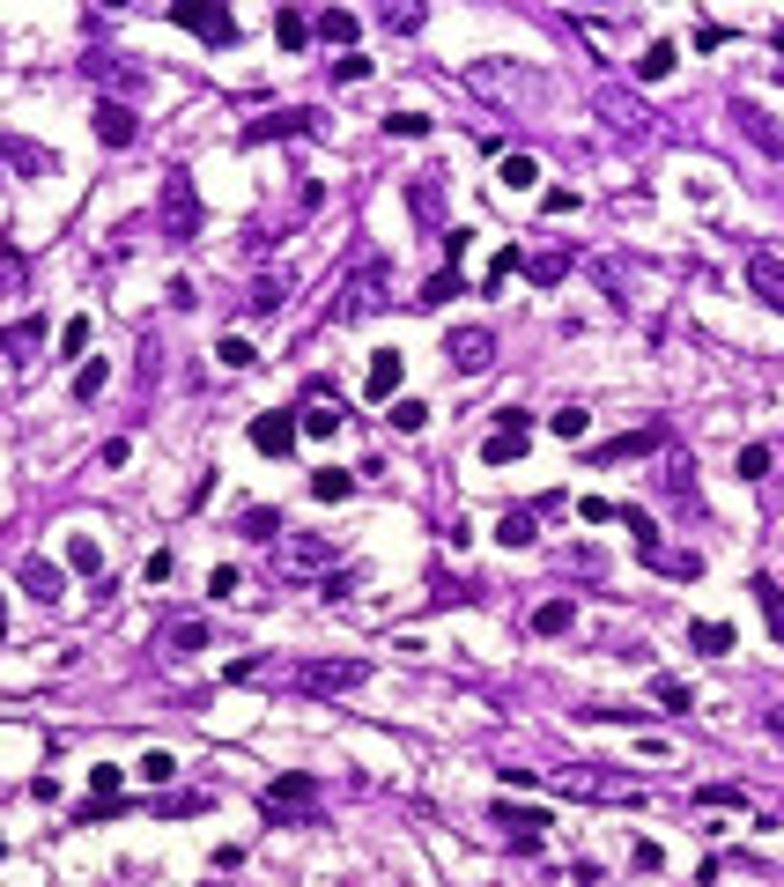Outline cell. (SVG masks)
<instances>
[{
  "mask_svg": "<svg viewBox=\"0 0 784 887\" xmlns=\"http://www.w3.org/2000/svg\"><path fill=\"white\" fill-rule=\"evenodd\" d=\"M200 230H208L200 185H193V171H185V163H171V171H163V185H156V237H163V244H193Z\"/></svg>",
  "mask_w": 784,
  "mask_h": 887,
  "instance_id": "obj_1",
  "label": "cell"
},
{
  "mask_svg": "<svg viewBox=\"0 0 784 887\" xmlns=\"http://www.w3.org/2000/svg\"><path fill=\"white\" fill-rule=\"evenodd\" d=\"M259 806H267V821H274V828L311 821V806H319V777H311V769H282V777L259 791Z\"/></svg>",
  "mask_w": 784,
  "mask_h": 887,
  "instance_id": "obj_2",
  "label": "cell"
},
{
  "mask_svg": "<svg viewBox=\"0 0 784 887\" xmlns=\"http://www.w3.org/2000/svg\"><path fill=\"white\" fill-rule=\"evenodd\" d=\"M171 23H178V30H193L200 45H237V15H230V8H208V0H178Z\"/></svg>",
  "mask_w": 784,
  "mask_h": 887,
  "instance_id": "obj_3",
  "label": "cell"
},
{
  "mask_svg": "<svg viewBox=\"0 0 784 887\" xmlns=\"http://www.w3.org/2000/svg\"><path fill=\"white\" fill-rule=\"evenodd\" d=\"M89 134H97L104 148H134V134H141V111L126 104V97H97V111H89Z\"/></svg>",
  "mask_w": 784,
  "mask_h": 887,
  "instance_id": "obj_4",
  "label": "cell"
},
{
  "mask_svg": "<svg viewBox=\"0 0 784 887\" xmlns=\"http://www.w3.org/2000/svg\"><path fill=\"white\" fill-rule=\"evenodd\" d=\"M304 444V422H296V407H267L252 414V451H267V459H282V451Z\"/></svg>",
  "mask_w": 784,
  "mask_h": 887,
  "instance_id": "obj_5",
  "label": "cell"
},
{
  "mask_svg": "<svg viewBox=\"0 0 784 887\" xmlns=\"http://www.w3.org/2000/svg\"><path fill=\"white\" fill-rule=\"evenodd\" d=\"M444 355H452V370H489L496 363V333L489 326H452V341H444Z\"/></svg>",
  "mask_w": 784,
  "mask_h": 887,
  "instance_id": "obj_6",
  "label": "cell"
},
{
  "mask_svg": "<svg viewBox=\"0 0 784 887\" xmlns=\"http://www.w3.org/2000/svg\"><path fill=\"white\" fill-rule=\"evenodd\" d=\"M740 281H748V296H762L770 311H784V259L777 252H748V259H740Z\"/></svg>",
  "mask_w": 784,
  "mask_h": 887,
  "instance_id": "obj_7",
  "label": "cell"
},
{
  "mask_svg": "<svg viewBox=\"0 0 784 887\" xmlns=\"http://www.w3.org/2000/svg\"><path fill=\"white\" fill-rule=\"evenodd\" d=\"M733 126H740V134H748V141L762 148V156H784V126H777V119H770V111H762V104L733 97Z\"/></svg>",
  "mask_w": 784,
  "mask_h": 887,
  "instance_id": "obj_8",
  "label": "cell"
},
{
  "mask_svg": "<svg viewBox=\"0 0 784 887\" xmlns=\"http://www.w3.org/2000/svg\"><path fill=\"white\" fill-rule=\"evenodd\" d=\"M356 681H370V666H363V658H319V666H304V688H311V695L356 688Z\"/></svg>",
  "mask_w": 784,
  "mask_h": 887,
  "instance_id": "obj_9",
  "label": "cell"
},
{
  "mask_svg": "<svg viewBox=\"0 0 784 887\" xmlns=\"http://www.w3.org/2000/svg\"><path fill=\"white\" fill-rule=\"evenodd\" d=\"M666 444V429L651 422V429H629V437H614V444H592V466H614V459H644V451H659Z\"/></svg>",
  "mask_w": 784,
  "mask_h": 887,
  "instance_id": "obj_10",
  "label": "cell"
},
{
  "mask_svg": "<svg viewBox=\"0 0 784 887\" xmlns=\"http://www.w3.org/2000/svg\"><path fill=\"white\" fill-rule=\"evenodd\" d=\"M400 377H407V355L400 348H378V355H370V377H363V392H370V400H392V392H400Z\"/></svg>",
  "mask_w": 784,
  "mask_h": 887,
  "instance_id": "obj_11",
  "label": "cell"
},
{
  "mask_svg": "<svg viewBox=\"0 0 784 887\" xmlns=\"http://www.w3.org/2000/svg\"><path fill=\"white\" fill-rule=\"evenodd\" d=\"M23 592L37 599V607H52V599L67 592V570H60L52 555H30V562H23Z\"/></svg>",
  "mask_w": 784,
  "mask_h": 887,
  "instance_id": "obj_12",
  "label": "cell"
},
{
  "mask_svg": "<svg viewBox=\"0 0 784 887\" xmlns=\"http://www.w3.org/2000/svg\"><path fill=\"white\" fill-rule=\"evenodd\" d=\"M82 67H89V82H111V89H126V97H134V89L148 82L141 67H126V52H89Z\"/></svg>",
  "mask_w": 784,
  "mask_h": 887,
  "instance_id": "obj_13",
  "label": "cell"
},
{
  "mask_svg": "<svg viewBox=\"0 0 784 887\" xmlns=\"http://www.w3.org/2000/svg\"><path fill=\"white\" fill-rule=\"evenodd\" d=\"M311 126H319V111H274V119L245 126V148H259V141H289V134H311Z\"/></svg>",
  "mask_w": 784,
  "mask_h": 887,
  "instance_id": "obj_14",
  "label": "cell"
},
{
  "mask_svg": "<svg viewBox=\"0 0 784 887\" xmlns=\"http://www.w3.org/2000/svg\"><path fill=\"white\" fill-rule=\"evenodd\" d=\"M733 621H688V651H703V658H733Z\"/></svg>",
  "mask_w": 784,
  "mask_h": 887,
  "instance_id": "obj_15",
  "label": "cell"
},
{
  "mask_svg": "<svg viewBox=\"0 0 784 887\" xmlns=\"http://www.w3.org/2000/svg\"><path fill=\"white\" fill-rule=\"evenodd\" d=\"M651 570H659V577H674V584H696L703 577V555H696V547H688V555H681V547H651Z\"/></svg>",
  "mask_w": 784,
  "mask_h": 887,
  "instance_id": "obj_16",
  "label": "cell"
},
{
  "mask_svg": "<svg viewBox=\"0 0 784 887\" xmlns=\"http://www.w3.org/2000/svg\"><path fill=\"white\" fill-rule=\"evenodd\" d=\"M674 60H681V45H674V37H651V45H644V60H637V82H666V74H674Z\"/></svg>",
  "mask_w": 784,
  "mask_h": 887,
  "instance_id": "obj_17",
  "label": "cell"
},
{
  "mask_svg": "<svg viewBox=\"0 0 784 887\" xmlns=\"http://www.w3.org/2000/svg\"><path fill=\"white\" fill-rule=\"evenodd\" d=\"M651 703H659V710H674V717H688V710H696V688L674 681V673H651Z\"/></svg>",
  "mask_w": 784,
  "mask_h": 887,
  "instance_id": "obj_18",
  "label": "cell"
},
{
  "mask_svg": "<svg viewBox=\"0 0 784 887\" xmlns=\"http://www.w3.org/2000/svg\"><path fill=\"white\" fill-rule=\"evenodd\" d=\"M748 592H755V607H762V621H770V636H777V644H784V584H777V577H755Z\"/></svg>",
  "mask_w": 784,
  "mask_h": 887,
  "instance_id": "obj_19",
  "label": "cell"
},
{
  "mask_svg": "<svg viewBox=\"0 0 784 887\" xmlns=\"http://www.w3.org/2000/svg\"><path fill=\"white\" fill-rule=\"evenodd\" d=\"M37 341H45V318H15V326H0V355H15V363H23Z\"/></svg>",
  "mask_w": 784,
  "mask_h": 887,
  "instance_id": "obj_20",
  "label": "cell"
},
{
  "mask_svg": "<svg viewBox=\"0 0 784 887\" xmlns=\"http://www.w3.org/2000/svg\"><path fill=\"white\" fill-rule=\"evenodd\" d=\"M496 185H503V193H533V185H540V163L526 156V148H518V156H503V171H496Z\"/></svg>",
  "mask_w": 784,
  "mask_h": 887,
  "instance_id": "obj_21",
  "label": "cell"
},
{
  "mask_svg": "<svg viewBox=\"0 0 784 887\" xmlns=\"http://www.w3.org/2000/svg\"><path fill=\"white\" fill-rule=\"evenodd\" d=\"M533 518H540L533 503H518V511H503V518H496V540H503V547H533Z\"/></svg>",
  "mask_w": 784,
  "mask_h": 887,
  "instance_id": "obj_22",
  "label": "cell"
},
{
  "mask_svg": "<svg viewBox=\"0 0 784 887\" xmlns=\"http://www.w3.org/2000/svg\"><path fill=\"white\" fill-rule=\"evenodd\" d=\"M134 777H141L148 791H163V784H171V777H178V754H163V747H148V754H141V762H134Z\"/></svg>",
  "mask_w": 784,
  "mask_h": 887,
  "instance_id": "obj_23",
  "label": "cell"
},
{
  "mask_svg": "<svg viewBox=\"0 0 784 887\" xmlns=\"http://www.w3.org/2000/svg\"><path fill=\"white\" fill-rule=\"evenodd\" d=\"M311 496H319V503H348V496H356V474H341V466H319V474H311Z\"/></svg>",
  "mask_w": 784,
  "mask_h": 887,
  "instance_id": "obj_24",
  "label": "cell"
},
{
  "mask_svg": "<svg viewBox=\"0 0 784 887\" xmlns=\"http://www.w3.org/2000/svg\"><path fill=\"white\" fill-rule=\"evenodd\" d=\"M67 570H82V577L104 584V547L89 540V533H74V540H67Z\"/></svg>",
  "mask_w": 784,
  "mask_h": 887,
  "instance_id": "obj_25",
  "label": "cell"
},
{
  "mask_svg": "<svg viewBox=\"0 0 784 887\" xmlns=\"http://www.w3.org/2000/svg\"><path fill=\"white\" fill-rule=\"evenodd\" d=\"M0 163H23L30 178H37V171H60V163H52V148H30V141H0Z\"/></svg>",
  "mask_w": 784,
  "mask_h": 887,
  "instance_id": "obj_26",
  "label": "cell"
},
{
  "mask_svg": "<svg viewBox=\"0 0 784 887\" xmlns=\"http://www.w3.org/2000/svg\"><path fill=\"white\" fill-rule=\"evenodd\" d=\"M481 459H489V466H511V459H526V429H496V437L481 444Z\"/></svg>",
  "mask_w": 784,
  "mask_h": 887,
  "instance_id": "obj_27",
  "label": "cell"
},
{
  "mask_svg": "<svg viewBox=\"0 0 784 887\" xmlns=\"http://www.w3.org/2000/svg\"><path fill=\"white\" fill-rule=\"evenodd\" d=\"M452 296H466V281H459V267H452V274H429L415 304H422V311H437V304H452Z\"/></svg>",
  "mask_w": 784,
  "mask_h": 887,
  "instance_id": "obj_28",
  "label": "cell"
},
{
  "mask_svg": "<svg viewBox=\"0 0 784 887\" xmlns=\"http://www.w3.org/2000/svg\"><path fill=\"white\" fill-rule=\"evenodd\" d=\"M570 621H577V607H570V599H540V607H533V629H540V636H563Z\"/></svg>",
  "mask_w": 784,
  "mask_h": 887,
  "instance_id": "obj_29",
  "label": "cell"
},
{
  "mask_svg": "<svg viewBox=\"0 0 784 887\" xmlns=\"http://www.w3.org/2000/svg\"><path fill=\"white\" fill-rule=\"evenodd\" d=\"M319 37H326V45H356V37H363V23H356L348 8H326V15H319Z\"/></svg>",
  "mask_w": 784,
  "mask_h": 887,
  "instance_id": "obj_30",
  "label": "cell"
},
{
  "mask_svg": "<svg viewBox=\"0 0 784 887\" xmlns=\"http://www.w3.org/2000/svg\"><path fill=\"white\" fill-rule=\"evenodd\" d=\"M614 525H629L637 555H651V547H666V540H659V525H651V511H629V503H622V518H614Z\"/></svg>",
  "mask_w": 784,
  "mask_h": 887,
  "instance_id": "obj_31",
  "label": "cell"
},
{
  "mask_svg": "<svg viewBox=\"0 0 784 887\" xmlns=\"http://www.w3.org/2000/svg\"><path fill=\"white\" fill-rule=\"evenodd\" d=\"M296 422H304V437H333V429H341V407L311 400V407H296Z\"/></svg>",
  "mask_w": 784,
  "mask_h": 887,
  "instance_id": "obj_32",
  "label": "cell"
},
{
  "mask_svg": "<svg viewBox=\"0 0 784 887\" xmlns=\"http://www.w3.org/2000/svg\"><path fill=\"white\" fill-rule=\"evenodd\" d=\"M104 385H111V363H97V355H89V363H82V370H74V400H82V407H89V400H97V392H104Z\"/></svg>",
  "mask_w": 784,
  "mask_h": 887,
  "instance_id": "obj_33",
  "label": "cell"
},
{
  "mask_svg": "<svg viewBox=\"0 0 784 887\" xmlns=\"http://www.w3.org/2000/svg\"><path fill=\"white\" fill-rule=\"evenodd\" d=\"M518 267H526V259H518V244H503V252L489 259V274H481V296H496V289H503V281H511V274H518Z\"/></svg>",
  "mask_w": 784,
  "mask_h": 887,
  "instance_id": "obj_34",
  "label": "cell"
},
{
  "mask_svg": "<svg viewBox=\"0 0 784 887\" xmlns=\"http://www.w3.org/2000/svg\"><path fill=\"white\" fill-rule=\"evenodd\" d=\"M585 429H592V414H585V407H555V414H548V437H563V444H577Z\"/></svg>",
  "mask_w": 784,
  "mask_h": 887,
  "instance_id": "obj_35",
  "label": "cell"
},
{
  "mask_svg": "<svg viewBox=\"0 0 784 887\" xmlns=\"http://www.w3.org/2000/svg\"><path fill=\"white\" fill-rule=\"evenodd\" d=\"M215 363H222V370H252V363H259V348L245 341V333H230V341H215Z\"/></svg>",
  "mask_w": 784,
  "mask_h": 887,
  "instance_id": "obj_36",
  "label": "cell"
},
{
  "mask_svg": "<svg viewBox=\"0 0 784 887\" xmlns=\"http://www.w3.org/2000/svg\"><path fill=\"white\" fill-rule=\"evenodd\" d=\"M319 562H333V547H326V540H304V533L289 540V570H319Z\"/></svg>",
  "mask_w": 784,
  "mask_h": 887,
  "instance_id": "obj_37",
  "label": "cell"
},
{
  "mask_svg": "<svg viewBox=\"0 0 784 887\" xmlns=\"http://www.w3.org/2000/svg\"><path fill=\"white\" fill-rule=\"evenodd\" d=\"M496 828H503V836H511V828H548V814H540V806H511V799H503L496 806Z\"/></svg>",
  "mask_w": 784,
  "mask_h": 887,
  "instance_id": "obj_38",
  "label": "cell"
},
{
  "mask_svg": "<svg viewBox=\"0 0 784 887\" xmlns=\"http://www.w3.org/2000/svg\"><path fill=\"white\" fill-rule=\"evenodd\" d=\"M274 37H282L289 52H304V45H311V23H304L296 8H282V15H274Z\"/></svg>",
  "mask_w": 784,
  "mask_h": 887,
  "instance_id": "obj_39",
  "label": "cell"
},
{
  "mask_svg": "<svg viewBox=\"0 0 784 887\" xmlns=\"http://www.w3.org/2000/svg\"><path fill=\"white\" fill-rule=\"evenodd\" d=\"M60 355L67 363H89V318H67L60 326Z\"/></svg>",
  "mask_w": 784,
  "mask_h": 887,
  "instance_id": "obj_40",
  "label": "cell"
},
{
  "mask_svg": "<svg viewBox=\"0 0 784 887\" xmlns=\"http://www.w3.org/2000/svg\"><path fill=\"white\" fill-rule=\"evenodd\" d=\"M385 134H400V141H422V134H429V111H385Z\"/></svg>",
  "mask_w": 784,
  "mask_h": 887,
  "instance_id": "obj_41",
  "label": "cell"
},
{
  "mask_svg": "<svg viewBox=\"0 0 784 887\" xmlns=\"http://www.w3.org/2000/svg\"><path fill=\"white\" fill-rule=\"evenodd\" d=\"M733 474H740V481H762V474H770V444H740Z\"/></svg>",
  "mask_w": 784,
  "mask_h": 887,
  "instance_id": "obj_42",
  "label": "cell"
},
{
  "mask_svg": "<svg viewBox=\"0 0 784 887\" xmlns=\"http://www.w3.org/2000/svg\"><path fill=\"white\" fill-rule=\"evenodd\" d=\"M119 784H126L119 762H97V769H89V799H119Z\"/></svg>",
  "mask_w": 784,
  "mask_h": 887,
  "instance_id": "obj_43",
  "label": "cell"
},
{
  "mask_svg": "<svg viewBox=\"0 0 784 887\" xmlns=\"http://www.w3.org/2000/svg\"><path fill=\"white\" fill-rule=\"evenodd\" d=\"M193 651H208V629H200V621H178V629H171V658H193Z\"/></svg>",
  "mask_w": 784,
  "mask_h": 887,
  "instance_id": "obj_44",
  "label": "cell"
},
{
  "mask_svg": "<svg viewBox=\"0 0 784 887\" xmlns=\"http://www.w3.org/2000/svg\"><path fill=\"white\" fill-rule=\"evenodd\" d=\"M245 311H252V318H267V311H282V281H259V289L245 296Z\"/></svg>",
  "mask_w": 784,
  "mask_h": 887,
  "instance_id": "obj_45",
  "label": "cell"
},
{
  "mask_svg": "<svg viewBox=\"0 0 784 887\" xmlns=\"http://www.w3.org/2000/svg\"><path fill=\"white\" fill-rule=\"evenodd\" d=\"M422 422H429V407H422V400H392V429H407V437H415Z\"/></svg>",
  "mask_w": 784,
  "mask_h": 887,
  "instance_id": "obj_46",
  "label": "cell"
},
{
  "mask_svg": "<svg viewBox=\"0 0 784 887\" xmlns=\"http://www.w3.org/2000/svg\"><path fill=\"white\" fill-rule=\"evenodd\" d=\"M577 518H585V525H614V518H622V503H607V496H585V503H577Z\"/></svg>",
  "mask_w": 784,
  "mask_h": 887,
  "instance_id": "obj_47",
  "label": "cell"
},
{
  "mask_svg": "<svg viewBox=\"0 0 784 887\" xmlns=\"http://www.w3.org/2000/svg\"><path fill=\"white\" fill-rule=\"evenodd\" d=\"M282 533V511H245V540H274Z\"/></svg>",
  "mask_w": 784,
  "mask_h": 887,
  "instance_id": "obj_48",
  "label": "cell"
},
{
  "mask_svg": "<svg viewBox=\"0 0 784 887\" xmlns=\"http://www.w3.org/2000/svg\"><path fill=\"white\" fill-rule=\"evenodd\" d=\"M356 584H363V570H326V584H319V592H326V599H348Z\"/></svg>",
  "mask_w": 784,
  "mask_h": 887,
  "instance_id": "obj_49",
  "label": "cell"
},
{
  "mask_svg": "<svg viewBox=\"0 0 784 887\" xmlns=\"http://www.w3.org/2000/svg\"><path fill=\"white\" fill-rule=\"evenodd\" d=\"M200 806H208L200 791H171V799H156V814H200Z\"/></svg>",
  "mask_w": 784,
  "mask_h": 887,
  "instance_id": "obj_50",
  "label": "cell"
},
{
  "mask_svg": "<svg viewBox=\"0 0 784 887\" xmlns=\"http://www.w3.org/2000/svg\"><path fill=\"white\" fill-rule=\"evenodd\" d=\"M141 584H148V592H156V584H171V555H163V547L141 562Z\"/></svg>",
  "mask_w": 784,
  "mask_h": 887,
  "instance_id": "obj_51",
  "label": "cell"
},
{
  "mask_svg": "<svg viewBox=\"0 0 784 887\" xmlns=\"http://www.w3.org/2000/svg\"><path fill=\"white\" fill-rule=\"evenodd\" d=\"M363 74H370L363 52H341V60H333V82H363Z\"/></svg>",
  "mask_w": 784,
  "mask_h": 887,
  "instance_id": "obj_52",
  "label": "cell"
},
{
  "mask_svg": "<svg viewBox=\"0 0 784 887\" xmlns=\"http://www.w3.org/2000/svg\"><path fill=\"white\" fill-rule=\"evenodd\" d=\"M570 207H577L570 185H548V193H540V215H570Z\"/></svg>",
  "mask_w": 784,
  "mask_h": 887,
  "instance_id": "obj_53",
  "label": "cell"
},
{
  "mask_svg": "<svg viewBox=\"0 0 784 887\" xmlns=\"http://www.w3.org/2000/svg\"><path fill=\"white\" fill-rule=\"evenodd\" d=\"M696 799H703V806H740V799H748V791H740V784H703Z\"/></svg>",
  "mask_w": 784,
  "mask_h": 887,
  "instance_id": "obj_54",
  "label": "cell"
},
{
  "mask_svg": "<svg viewBox=\"0 0 784 887\" xmlns=\"http://www.w3.org/2000/svg\"><path fill=\"white\" fill-rule=\"evenodd\" d=\"M526 274L540 281V289H555V281H563V259H555V252H548V259H533V267H526Z\"/></svg>",
  "mask_w": 784,
  "mask_h": 887,
  "instance_id": "obj_55",
  "label": "cell"
},
{
  "mask_svg": "<svg viewBox=\"0 0 784 887\" xmlns=\"http://www.w3.org/2000/svg\"><path fill=\"white\" fill-rule=\"evenodd\" d=\"M208 592H215V599H230V592H237V562H222V570H208Z\"/></svg>",
  "mask_w": 784,
  "mask_h": 887,
  "instance_id": "obj_56",
  "label": "cell"
},
{
  "mask_svg": "<svg viewBox=\"0 0 784 887\" xmlns=\"http://www.w3.org/2000/svg\"><path fill=\"white\" fill-rule=\"evenodd\" d=\"M770 725H777V740H784V710H770Z\"/></svg>",
  "mask_w": 784,
  "mask_h": 887,
  "instance_id": "obj_57",
  "label": "cell"
},
{
  "mask_svg": "<svg viewBox=\"0 0 784 887\" xmlns=\"http://www.w3.org/2000/svg\"><path fill=\"white\" fill-rule=\"evenodd\" d=\"M770 45H777V52H784V30H770Z\"/></svg>",
  "mask_w": 784,
  "mask_h": 887,
  "instance_id": "obj_58",
  "label": "cell"
},
{
  "mask_svg": "<svg viewBox=\"0 0 784 887\" xmlns=\"http://www.w3.org/2000/svg\"><path fill=\"white\" fill-rule=\"evenodd\" d=\"M0 636H8V607H0Z\"/></svg>",
  "mask_w": 784,
  "mask_h": 887,
  "instance_id": "obj_59",
  "label": "cell"
}]
</instances>
